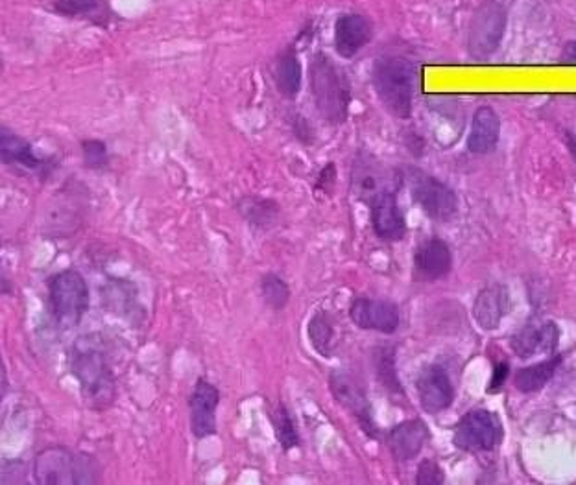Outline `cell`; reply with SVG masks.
<instances>
[{
  "label": "cell",
  "mask_w": 576,
  "mask_h": 485,
  "mask_svg": "<svg viewBox=\"0 0 576 485\" xmlns=\"http://www.w3.org/2000/svg\"><path fill=\"white\" fill-rule=\"evenodd\" d=\"M34 484L84 485L100 480V463L87 452L54 445L37 452L32 463Z\"/></svg>",
  "instance_id": "277c9868"
},
{
  "label": "cell",
  "mask_w": 576,
  "mask_h": 485,
  "mask_svg": "<svg viewBox=\"0 0 576 485\" xmlns=\"http://www.w3.org/2000/svg\"><path fill=\"white\" fill-rule=\"evenodd\" d=\"M565 142H567V148H569V154L573 155V159L576 161V135L567 131L565 133Z\"/></svg>",
  "instance_id": "74e56055"
},
{
  "label": "cell",
  "mask_w": 576,
  "mask_h": 485,
  "mask_svg": "<svg viewBox=\"0 0 576 485\" xmlns=\"http://www.w3.org/2000/svg\"><path fill=\"white\" fill-rule=\"evenodd\" d=\"M102 305L120 320L139 325L144 320V308L139 303V288L130 279L113 277L102 286Z\"/></svg>",
  "instance_id": "2e32d148"
},
{
  "label": "cell",
  "mask_w": 576,
  "mask_h": 485,
  "mask_svg": "<svg viewBox=\"0 0 576 485\" xmlns=\"http://www.w3.org/2000/svg\"><path fill=\"white\" fill-rule=\"evenodd\" d=\"M445 482V474L442 467L434 460H423L418 465L416 473V484L418 485H440Z\"/></svg>",
  "instance_id": "836d02e7"
},
{
  "label": "cell",
  "mask_w": 576,
  "mask_h": 485,
  "mask_svg": "<svg viewBox=\"0 0 576 485\" xmlns=\"http://www.w3.org/2000/svg\"><path fill=\"white\" fill-rule=\"evenodd\" d=\"M508 312V292L501 284H492L480 292L473 305V318L480 329L493 331Z\"/></svg>",
  "instance_id": "603a6c76"
},
{
  "label": "cell",
  "mask_w": 576,
  "mask_h": 485,
  "mask_svg": "<svg viewBox=\"0 0 576 485\" xmlns=\"http://www.w3.org/2000/svg\"><path fill=\"white\" fill-rule=\"evenodd\" d=\"M375 375L377 380L383 384L384 390L390 395H403L401 380L397 377L396 369V349L394 347H379L375 351Z\"/></svg>",
  "instance_id": "f546056e"
},
{
  "label": "cell",
  "mask_w": 576,
  "mask_h": 485,
  "mask_svg": "<svg viewBox=\"0 0 576 485\" xmlns=\"http://www.w3.org/2000/svg\"><path fill=\"white\" fill-rule=\"evenodd\" d=\"M329 391L336 403L348 412L368 438H377L379 428L373 419V408L366 388L359 377L348 369H333L329 375Z\"/></svg>",
  "instance_id": "9c48e42d"
},
{
  "label": "cell",
  "mask_w": 576,
  "mask_h": 485,
  "mask_svg": "<svg viewBox=\"0 0 576 485\" xmlns=\"http://www.w3.org/2000/svg\"><path fill=\"white\" fill-rule=\"evenodd\" d=\"M373 37V24L362 13H342L335 21L333 43L336 54L344 60H351L360 50L370 45Z\"/></svg>",
  "instance_id": "5bb4252c"
},
{
  "label": "cell",
  "mask_w": 576,
  "mask_h": 485,
  "mask_svg": "<svg viewBox=\"0 0 576 485\" xmlns=\"http://www.w3.org/2000/svg\"><path fill=\"white\" fill-rule=\"evenodd\" d=\"M416 390L425 414H440L447 410L455 399L453 384L442 366L425 367L416 380Z\"/></svg>",
  "instance_id": "9a60e30c"
},
{
  "label": "cell",
  "mask_w": 576,
  "mask_h": 485,
  "mask_svg": "<svg viewBox=\"0 0 576 485\" xmlns=\"http://www.w3.org/2000/svg\"><path fill=\"white\" fill-rule=\"evenodd\" d=\"M501 137V120L492 107L482 106L475 111L468 135L471 154L486 155L493 152Z\"/></svg>",
  "instance_id": "7402d4cb"
},
{
  "label": "cell",
  "mask_w": 576,
  "mask_h": 485,
  "mask_svg": "<svg viewBox=\"0 0 576 485\" xmlns=\"http://www.w3.org/2000/svg\"><path fill=\"white\" fill-rule=\"evenodd\" d=\"M453 255L444 240H425L414 255V279L421 283H432L451 272Z\"/></svg>",
  "instance_id": "d6986e66"
},
{
  "label": "cell",
  "mask_w": 576,
  "mask_h": 485,
  "mask_svg": "<svg viewBox=\"0 0 576 485\" xmlns=\"http://www.w3.org/2000/svg\"><path fill=\"white\" fill-rule=\"evenodd\" d=\"M429 439V426L421 419H408L388 432L386 445L396 462H410L420 454Z\"/></svg>",
  "instance_id": "e0dca14e"
},
{
  "label": "cell",
  "mask_w": 576,
  "mask_h": 485,
  "mask_svg": "<svg viewBox=\"0 0 576 485\" xmlns=\"http://www.w3.org/2000/svg\"><path fill=\"white\" fill-rule=\"evenodd\" d=\"M266 417H268L270 426L274 430L277 445L281 447L283 452H290V450L300 447L301 438L298 423H296V419H294V415L290 412L287 404L283 401L270 404L266 408Z\"/></svg>",
  "instance_id": "4316f807"
},
{
  "label": "cell",
  "mask_w": 576,
  "mask_h": 485,
  "mask_svg": "<svg viewBox=\"0 0 576 485\" xmlns=\"http://www.w3.org/2000/svg\"><path fill=\"white\" fill-rule=\"evenodd\" d=\"M307 80L318 115L329 126L344 124L351 107V83L344 69L325 52H316L309 63Z\"/></svg>",
  "instance_id": "7a4b0ae2"
},
{
  "label": "cell",
  "mask_w": 576,
  "mask_h": 485,
  "mask_svg": "<svg viewBox=\"0 0 576 485\" xmlns=\"http://www.w3.org/2000/svg\"><path fill=\"white\" fill-rule=\"evenodd\" d=\"M349 318L360 331L394 334L399 329V308L392 301L357 297L349 307Z\"/></svg>",
  "instance_id": "4fadbf2b"
},
{
  "label": "cell",
  "mask_w": 576,
  "mask_h": 485,
  "mask_svg": "<svg viewBox=\"0 0 576 485\" xmlns=\"http://www.w3.org/2000/svg\"><path fill=\"white\" fill-rule=\"evenodd\" d=\"M503 439V423L499 415L490 410L477 408L460 419L455 428V443L458 449L468 452L492 450Z\"/></svg>",
  "instance_id": "30bf717a"
},
{
  "label": "cell",
  "mask_w": 576,
  "mask_h": 485,
  "mask_svg": "<svg viewBox=\"0 0 576 485\" xmlns=\"http://www.w3.org/2000/svg\"><path fill=\"white\" fill-rule=\"evenodd\" d=\"M405 181L403 172L386 165L375 155L360 150L351 166V192L359 202H375L386 194H397Z\"/></svg>",
  "instance_id": "8992f818"
},
{
  "label": "cell",
  "mask_w": 576,
  "mask_h": 485,
  "mask_svg": "<svg viewBox=\"0 0 576 485\" xmlns=\"http://www.w3.org/2000/svg\"><path fill=\"white\" fill-rule=\"evenodd\" d=\"M336 174H338V170H336L335 163L327 161L314 181V194L316 196H331L335 190Z\"/></svg>",
  "instance_id": "d6a6232c"
},
{
  "label": "cell",
  "mask_w": 576,
  "mask_h": 485,
  "mask_svg": "<svg viewBox=\"0 0 576 485\" xmlns=\"http://www.w3.org/2000/svg\"><path fill=\"white\" fill-rule=\"evenodd\" d=\"M560 331L556 323L543 321L540 325H527L512 338V349L519 358H530L538 353H552L558 347Z\"/></svg>",
  "instance_id": "44dd1931"
},
{
  "label": "cell",
  "mask_w": 576,
  "mask_h": 485,
  "mask_svg": "<svg viewBox=\"0 0 576 485\" xmlns=\"http://www.w3.org/2000/svg\"><path fill=\"white\" fill-rule=\"evenodd\" d=\"M307 338L314 353L322 358H331L336 349V321L333 316L320 308L307 323Z\"/></svg>",
  "instance_id": "83f0119b"
},
{
  "label": "cell",
  "mask_w": 576,
  "mask_h": 485,
  "mask_svg": "<svg viewBox=\"0 0 576 485\" xmlns=\"http://www.w3.org/2000/svg\"><path fill=\"white\" fill-rule=\"evenodd\" d=\"M48 305L61 329L78 327L91 307V290L78 270H61L48 277Z\"/></svg>",
  "instance_id": "5b68a950"
},
{
  "label": "cell",
  "mask_w": 576,
  "mask_h": 485,
  "mask_svg": "<svg viewBox=\"0 0 576 485\" xmlns=\"http://www.w3.org/2000/svg\"><path fill=\"white\" fill-rule=\"evenodd\" d=\"M562 61L567 65H576V39H573L567 47H565L564 54H562Z\"/></svg>",
  "instance_id": "8d00e7d4"
},
{
  "label": "cell",
  "mask_w": 576,
  "mask_h": 485,
  "mask_svg": "<svg viewBox=\"0 0 576 485\" xmlns=\"http://www.w3.org/2000/svg\"><path fill=\"white\" fill-rule=\"evenodd\" d=\"M558 366H560V358H551L534 366L523 367L514 377V386L523 393L541 390L554 377Z\"/></svg>",
  "instance_id": "f1b7e54d"
},
{
  "label": "cell",
  "mask_w": 576,
  "mask_h": 485,
  "mask_svg": "<svg viewBox=\"0 0 576 485\" xmlns=\"http://www.w3.org/2000/svg\"><path fill=\"white\" fill-rule=\"evenodd\" d=\"M508 13L501 2L486 0L471 15L468 26V52L473 60L490 58L503 43Z\"/></svg>",
  "instance_id": "ba28073f"
},
{
  "label": "cell",
  "mask_w": 576,
  "mask_h": 485,
  "mask_svg": "<svg viewBox=\"0 0 576 485\" xmlns=\"http://www.w3.org/2000/svg\"><path fill=\"white\" fill-rule=\"evenodd\" d=\"M403 176L414 202L420 205L421 211L429 218L436 222H449L455 218L460 207L455 190L414 166L405 170Z\"/></svg>",
  "instance_id": "52a82bcc"
},
{
  "label": "cell",
  "mask_w": 576,
  "mask_h": 485,
  "mask_svg": "<svg viewBox=\"0 0 576 485\" xmlns=\"http://www.w3.org/2000/svg\"><path fill=\"white\" fill-rule=\"evenodd\" d=\"M508 375H510V369H508L506 362L495 364V367H493L492 382H490V391L501 390L504 382L508 379Z\"/></svg>",
  "instance_id": "d590c367"
},
{
  "label": "cell",
  "mask_w": 576,
  "mask_h": 485,
  "mask_svg": "<svg viewBox=\"0 0 576 485\" xmlns=\"http://www.w3.org/2000/svg\"><path fill=\"white\" fill-rule=\"evenodd\" d=\"M274 83H276L277 93L294 100L300 95L303 87V65H301L300 54L294 45L285 48L277 56L276 65H274Z\"/></svg>",
  "instance_id": "d4e9b609"
},
{
  "label": "cell",
  "mask_w": 576,
  "mask_h": 485,
  "mask_svg": "<svg viewBox=\"0 0 576 485\" xmlns=\"http://www.w3.org/2000/svg\"><path fill=\"white\" fill-rule=\"evenodd\" d=\"M237 213L253 229L268 231L279 222L281 207L276 200L263 196H242L237 202Z\"/></svg>",
  "instance_id": "484cf974"
},
{
  "label": "cell",
  "mask_w": 576,
  "mask_h": 485,
  "mask_svg": "<svg viewBox=\"0 0 576 485\" xmlns=\"http://www.w3.org/2000/svg\"><path fill=\"white\" fill-rule=\"evenodd\" d=\"M82 207L84 203L74 194L71 187L60 190L54 205L48 207L45 225L48 227V235L56 238H65L72 235L82 224Z\"/></svg>",
  "instance_id": "ffe728a7"
},
{
  "label": "cell",
  "mask_w": 576,
  "mask_h": 485,
  "mask_svg": "<svg viewBox=\"0 0 576 485\" xmlns=\"http://www.w3.org/2000/svg\"><path fill=\"white\" fill-rule=\"evenodd\" d=\"M82 155H84V166L87 170L102 172L108 170L111 165L108 144L100 139H85L82 141Z\"/></svg>",
  "instance_id": "1f68e13d"
},
{
  "label": "cell",
  "mask_w": 576,
  "mask_h": 485,
  "mask_svg": "<svg viewBox=\"0 0 576 485\" xmlns=\"http://www.w3.org/2000/svg\"><path fill=\"white\" fill-rule=\"evenodd\" d=\"M290 286L287 281L277 273H266L261 277V297L274 312H281L290 303Z\"/></svg>",
  "instance_id": "4dcf8cb0"
},
{
  "label": "cell",
  "mask_w": 576,
  "mask_h": 485,
  "mask_svg": "<svg viewBox=\"0 0 576 485\" xmlns=\"http://www.w3.org/2000/svg\"><path fill=\"white\" fill-rule=\"evenodd\" d=\"M0 159L2 165L34 172L39 179H47L58 166L54 157H37L34 146L6 126L0 128Z\"/></svg>",
  "instance_id": "8fae6325"
},
{
  "label": "cell",
  "mask_w": 576,
  "mask_h": 485,
  "mask_svg": "<svg viewBox=\"0 0 576 485\" xmlns=\"http://www.w3.org/2000/svg\"><path fill=\"white\" fill-rule=\"evenodd\" d=\"M50 10L72 21H85L100 28H108L113 12L106 0H54Z\"/></svg>",
  "instance_id": "cb8c5ba5"
},
{
  "label": "cell",
  "mask_w": 576,
  "mask_h": 485,
  "mask_svg": "<svg viewBox=\"0 0 576 485\" xmlns=\"http://www.w3.org/2000/svg\"><path fill=\"white\" fill-rule=\"evenodd\" d=\"M69 367L89 410L100 414L115 404L117 375L102 334L89 332L76 338L69 353Z\"/></svg>",
  "instance_id": "6da1fadb"
},
{
  "label": "cell",
  "mask_w": 576,
  "mask_h": 485,
  "mask_svg": "<svg viewBox=\"0 0 576 485\" xmlns=\"http://www.w3.org/2000/svg\"><path fill=\"white\" fill-rule=\"evenodd\" d=\"M375 237L399 242L407 235V220L397 203V194H386L368 205Z\"/></svg>",
  "instance_id": "ac0fdd59"
},
{
  "label": "cell",
  "mask_w": 576,
  "mask_h": 485,
  "mask_svg": "<svg viewBox=\"0 0 576 485\" xmlns=\"http://www.w3.org/2000/svg\"><path fill=\"white\" fill-rule=\"evenodd\" d=\"M220 406V390L211 380L200 377L196 380L189 397V421L192 436L196 439H207L215 436L216 412Z\"/></svg>",
  "instance_id": "7c38bea8"
},
{
  "label": "cell",
  "mask_w": 576,
  "mask_h": 485,
  "mask_svg": "<svg viewBox=\"0 0 576 485\" xmlns=\"http://www.w3.org/2000/svg\"><path fill=\"white\" fill-rule=\"evenodd\" d=\"M292 133L303 146H312L316 142V130H314L311 120L303 117L300 113L294 115V119H292Z\"/></svg>",
  "instance_id": "e575fe53"
},
{
  "label": "cell",
  "mask_w": 576,
  "mask_h": 485,
  "mask_svg": "<svg viewBox=\"0 0 576 485\" xmlns=\"http://www.w3.org/2000/svg\"><path fill=\"white\" fill-rule=\"evenodd\" d=\"M0 375H2V397L6 395V386H8V379H6V367L2 364V369H0Z\"/></svg>",
  "instance_id": "f35d334b"
},
{
  "label": "cell",
  "mask_w": 576,
  "mask_h": 485,
  "mask_svg": "<svg viewBox=\"0 0 576 485\" xmlns=\"http://www.w3.org/2000/svg\"><path fill=\"white\" fill-rule=\"evenodd\" d=\"M418 71L403 56L386 54L373 61L372 83L384 109L399 120H408L414 106Z\"/></svg>",
  "instance_id": "3957f363"
}]
</instances>
